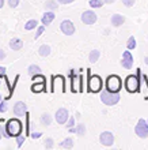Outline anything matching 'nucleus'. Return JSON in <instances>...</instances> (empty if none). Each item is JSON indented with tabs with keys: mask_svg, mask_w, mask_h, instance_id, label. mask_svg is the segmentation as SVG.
<instances>
[{
	"mask_svg": "<svg viewBox=\"0 0 148 150\" xmlns=\"http://www.w3.org/2000/svg\"><path fill=\"white\" fill-rule=\"evenodd\" d=\"M4 6V0H0V8H3Z\"/></svg>",
	"mask_w": 148,
	"mask_h": 150,
	"instance_id": "nucleus-44",
	"label": "nucleus"
},
{
	"mask_svg": "<svg viewBox=\"0 0 148 150\" xmlns=\"http://www.w3.org/2000/svg\"><path fill=\"white\" fill-rule=\"evenodd\" d=\"M110 22H112V26L114 28H120L125 23V16L121 15V14H113L112 18H110Z\"/></svg>",
	"mask_w": 148,
	"mask_h": 150,
	"instance_id": "nucleus-15",
	"label": "nucleus"
},
{
	"mask_svg": "<svg viewBox=\"0 0 148 150\" xmlns=\"http://www.w3.org/2000/svg\"><path fill=\"white\" fill-rule=\"evenodd\" d=\"M88 4L91 8H101L102 6L105 4V1H103V0H90Z\"/></svg>",
	"mask_w": 148,
	"mask_h": 150,
	"instance_id": "nucleus-27",
	"label": "nucleus"
},
{
	"mask_svg": "<svg viewBox=\"0 0 148 150\" xmlns=\"http://www.w3.org/2000/svg\"><path fill=\"white\" fill-rule=\"evenodd\" d=\"M55 119L59 124H67L68 119H69V112H68V109H67V108H59V109L56 111Z\"/></svg>",
	"mask_w": 148,
	"mask_h": 150,
	"instance_id": "nucleus-9",
	"label": "nucleus"
},
{
	"mask_svg": "<svg viewBox=\"0 0 148 150\" xmlns=\"http://www.w3.org/2000/svg\"><path fill=\"white\" fill-rule=\"evenodd\" d=\"M56 15H55V11H46L45 14L42 15V19H41V22H42V25H45V26H49V25L55 21Z\"/></svg>",
	"mask_w": 148,
	"mask_h": 150,
	"instance_id": "nucleus-16",
	"label": "nucleus"
},
{
	"mask_svg": "<svg viewBox=\"0 0 148 150\" xmlns=\"http://www.w3.org/2000/svg\"><path fill=\"white\" fill-rule=\"evenodd\" d=\"M83 76L82 75H76L75 71H71V90L72 93H82L83 91Z\"/></svg>",
	"mask_w": 148,
	"mask_h": 150,
	"instance_id": "nucleus-7",
	"label": "nucleus"
},
{
	"mask_svg": "<svg viewBox=\"0 0 148 150\" xmlns=\"http://www.w3.org/2000/svg\"><path fill=\"white\" fill-rule=\"evenodd\" d=\"M27 72L31 76H33V75H37V74H41V67L37 66V64H31V66H29Z\"/></svg>",
	"mask_w": 148,
	"mask_h": 150,
	"instance_id": "nucleus-24",
	"label": "nucleus"
},
{
	"mask_svg": "<svg viewBox=\"0 0 148 150\" xmlns=\"http://www.w3.org/2000/svg\"><path fill=\"white\" fill-rule=\"evenodd\" d=\"M19 4V0H8V6L10 8H16Z\"/></svg>",
	"mask_w": 148,
	"mask_h": 150,
	"instance_id": "nucleus-37",
	"label": "nucleus"
},
{
	"mask_svg": "<svg viewBox=\"0 0 148 150\" xmlns=\"http://www.w3.org/2000/svg\"><path fill=\"white\" fill-rule=\"evenodd\" d=\"M121 66L125 68V70H130L133 67V56L132 53L128 51H125L122 53V59H121Z\"/></svg>",
	"mask_w": 148,
	"mask_h": 150,
	"instance_id": "nucleus-13",
	"label": "nucleus"
},
{
	"mask_svg": "<svg viewBox=\"0 0 148 150\" xmlns=\"http://www.w3.org/2000/svg\"><path fill=\"white\" fill-rule=\"evenodd\" d=\"M99 57H101V52L98 51V49H94V51L90 52V55H88V62H90V63H97Z\"/></svg>",
	"mask_w": 148,
	"mask_h": 150,
	"instance_id": "nucleus-21",
	"label": "nucleus"
},
{
	"mask_svg": "<svg viewBox=\"0 0 148 150\" xmlns=\"http://www.w3.org/2000/svg\"><path fill=\"white\" fill-rule=\"evenodd\" d=\"M30 89H31L33 93H42V91H46V83L33 82V85H31Z\"/></svg>",
	"mask_w": 148,
	"mask_h": 150,
	"instance_id": "nucleus-17",
	"label": "nucleus"
},
{
	"mask_svg": "<svg viewBox=\"0 0 148 150\" xmlns=\"http://www.w3.org/2000/svg\"><path fill=\"white\" fill-rule=\"evenodd\" d=\"M60 146L64 147V149H71V147H74V139L72 138H65L60 143Z\"/></svg>",
	"mask_w": 148,
	"mask_h": 150,
	"instance_id": "nucleus-26",
	"label": "nucleus"
},
{
	"mask_svg": "<svg viewBox=\"0 0 148 150\" xmlns=\"http://www.w3.org/2000/svg\"><path fill=\"white\" fill-rule=\"evenodd\" d=\"M1 100H3V98H1V94H0V103H1Z\"/></svg>",
	"mask_w": 148,
	"mask_h": 150,
	"instance_id": "nucleus-46",
	"label": "nucleus"
},
{
	"mask_svg": "<svg viewBox=\"0 0 148 150\" xmlns=\"http://www.w3.org/2000/svg\"><path fill=\"white\" fill-rule=\"evenodd\" d=\"M23 47V41L20 38H12L10 41V48H11L12 51H20Z\"/></svg>",
	"mask_w": 148,
	"mask_h": 150,
	"instance_id": "nucleus-18",
	"label": "nucleus"
},
{
	"mask_svg": "<svg viewBox=\"0 0 148 150\" xmlns=\"http://www.w3.org/2000/svg\"><path fill=\"white\" fill-rule=\"evenodd\" d=\"M76 134L80 135V137H83V135L86 134V126H84V124H79V126H76Z\"/></svg>",
	"mask_w": 148,
	"mask_h": 150,
	"instance_id": "nucleus-31",
	"label": "nucleus"
},
{
	"mask_svg": "<svg viewBox=\"0 0 148 150\" xmlns=\"http://www.w3.org/2000/svg\"><path fill=\"white\" fill-rule=\"evenodd\" d=\"M126 47H128L129 51H132V49H135L136 48V38L133 36H130L128 38V42H126Z\"/></svg>",
	"mask_w": 148,
	"mask_h": 150,
	"instance_id": "nucleus-29",
	"label": "nucleus"
},
{
	"mask_svg": "<svg viewBox=\"0 0 148 150\" xmlns=\"http://www.w3.org/2000/svg\"><path fill=\"white\" fill-rule=\"evenodd\" d=\"M30 137L33 139H38V138H41V137H42V132H31Z\"/></svg>",
	"mask_w": 148,
	"mask_h": 150,
	"instance_id": "nucleus-39",
	"label": "nucleus"
},
{
	"mask_svg": "<svg viewBox=\"0 0 148 150\" xmlns=\"http://www.w3.org/2000/svg\"><path fill=\"white\" fill-rule=\"evenodd\" d=\"M91 71L90 68L87 70V91H91V93H99L102 90V86H103V82H102V78L99 75H90Z\"/></svg>",
	"mask_w": 148,
	"mask_h": 150,
	"instance_id": "nucleus-1",
	"label": "nucleus"
},
{
	"mask_svg": "<svg viewBox=\"0 0 148 150\" xmlns=\"http://www.w3.org/2000/svg\"><path fill=\"white\" fill-rule=\"evenodd\" d=\"M122 87V82H121L120 76L117 75H110L109 78L106 79V89L112 93H118Z\"/></svg>",
	"mask_w": 148,
	"mask_h": 150,
	"instance_id": "nucleus-4",
	"label": "nucleus"
},
{
	"mask_svg": "<svg viewBox=\"0 0 148 150\" xmlns=\"http://www.w3.org/2000/svg\"><path fill=\"white\" fill-rule=\"evenodd\" d=\"M14 115L15 116H18V117H20V116H25V115L27 113V105L23 103V101H16L15 104H14Z\"/></svg>",
	"mask_w": 148,
	"mask_h": 150,
	"instance_id": "nucleus-14",
	"label": "nucleus"
},
{
	"mask_svg": "<svg viewBox=\"0 0 148 150\" xmlns=\"http://www.w3.org/2000/svg\"><path fill=\"white\" fill-rule=\"evenodd\" d=\"M139 75H129L125 79V87L129 93H136L139 91V87H140V81H139Z\"/></svg>",
	"mask_w": 148,
	"mask_h": 150,
	"instance_id": "nucleus-6",
	"label": "nucleus"
},
{
	"mask_svg": "<svg viewBox=\"0 0 148 150\" xmlns=\"http://www.w3.org/2000/svg\"><path fill=\"white\" fill-rule=\"evenodd\" d=\"M101 101L105 105H109V107H113L120 101V96L118 93H112L107 89L106 90H101Z\"/></svg>",
	"mask_w": 148,
	"mask_h": 150,
	"instance_id": "nucleus-3",
	"label": "nucleus"
},
{
	"mask_svg": "<svg viewBox=\"0 0 148 150\" xmlns=\"http://www.w3.org/2000/svg\"><path fill=\"white\" fill-rule=\"evenodd\" d=\"M135 3H136V0H122V4L125 7H133Z\"/></svg>",
	"mask_w": 148,
	"mask_h": 150,
	"instance_id": "nucleus-36",
	"label": "nucleus"
},
{
	"mask_svg": "<svg viewBox=\"0 0 148 150\" xmlns=\"http://www.w3.org/2000/svg\"><path fill=\"white\" fill-rule=\"evenodd\" d=\"M25 117H26V126H25V130H26V137L27 135H30L31 132H30V113H26L25 115Z\"/></svg>",
	"mask_w": 148,
	"mask_h": 150,
	"instance_id": "nucleus-30",
	"label": "nucleus"
},
{
	"mask_svg": "<svg viewBox=\"0 0 148 150\" xmlns=\"http://www.w3.org/2000/svg\"><path fill=\"white\" fill-rule=\"evenodd\" d=\"M38 28V21L37 19H29L25 23V30H34Z\"/></svg>",
	"mask_w": 148,
	"mask_h": 150,
	"instance_id": "nucleus-22",
	"label": "nucleus"
},
{
	"mask_svg": "<svg viewBox=\"0 0 148 150\" xmlns=\"http://www.w3.org/2000/svg\"><path fill=\"white\" fill-rule=\"evenodd\" d=\"M57 3H59V1H56V0H46V1H45V10H46V11H56V10L59 8Z\"/></svg>",
	"mask_w": 148,
	"mask_h": 150,
	"instance_id": "nucleus-20",
	"label": "nucleus"
},
{
	"mask_svg": "<svg viewBox=\"0 0 148 150\" xmlns=\"http://www.w3.org/2000/svg\"><path fill=\"white\" fill-rule=\"evenodd\" d=\"M1 137L10 138V135L7 132V128H6V120L4 119H0V139H1Z\"/></svg>",
	"mask_w": 148,
	"mask_h": 150,
	"instance_id": "nucleus-23",
	"label": "nucleus"
},
{
	"mask_svg": "<svg viewBox=\"0 0 148 150\" xmlns=\"http://www.w3.org/2000/svg\"><path fill=\"white\" fill-rule=\"evenodd\" d=\"M72 127H75V117H69L67 122V128H72Z\"/></svg>",
	"mask_w": 148,
	"mask_h": 150,
	"instance_id": "nucleus-38",
	"label": "nucleus"
},
{
	"mask_svg": "<svg viewBox=\"0 0 148 150\" xmlns=\"http://www.w3.org/2000/svg\"><path fill=\"white\" fill-rule=\"evenodd\" d=\"M43 145H45L46 149H52V147L55 146V141H53V138H46L45 142H43Z\"/></svg>",
	"mask_w": 148,
	"mask_h": 150,
	"instance_id": "nucleus-32",
	"label": "nucleus"
},
{
	"mask_svg": "<svg viewBox=\"0 0 148 150\" xmlns=\"http://www.w3.org/2000/svg\"><path fill=\"white\" fill-rule=\"evenodd\" d=\"M144 63L148 66V56H147V57H145V59H144Z\"/></svg>",
	"mask_w": 148,
	"mask_h": 150,
	"instance_id": "nucleus-45",
	"label": "nucleus"
},
{
	"mask_svg": "<svg viewBox=\"0 0 148 150\" xmlns=\"http://www.w3.org/2000/svg\"><path fill=\"white\" fill-rule=\"evenodd\" d=\"M99 142H101L103 146H113L114 135L112 134L110 131H103V132L99 135Z\"/></svg>",
	"mask_w": 148,
	"mask_h": 150,
	"instance_id": "nucleus-12",
	"label": "nucleus"
},
{
	"mask_svg": "<svg viewBox=\"0 0 148 150\" xmlns=\"http://www.w3.org/2000/svg\"><path fill=\"white\" fill-rule=\"evenodd\" d=\"M60 30H61L62 34H65V36H72L75 33V25L72 23L69 19H65L60 23Z\"/></svg>",
	"mask_w": 148,
	"mask_h": 150,
	"instance_id": "nucleus-11",
	"label": "nucleus"
},
{
	"mask_svg": "<svg viewBox=\"0 0 148 150\" xmlns=\"http://www.w3.org/2000/svg\"><path fill=\"white\" fill-rule=\"evenodd\" d=\"M52 93H56V91H61V93H65L67 87H65V78L62 75H56L52 78Z\"/></svg>",
	"mask_w": 148,
	"mask_h": 150,
	"instance_id": "nucleus-5",
	"label": "nucleus"
},
{
	"mask_svg": "<svg viewBox=\"0 0 148 150\" xmlns=\"http://www.w3.org/2000/svg\"><path fill=\"white\" fill-rule=\"evenodd\" d=\"M52 123V116L49 113H42L41 115V124L42 126H51Z\"/></svg>",
	"mask_w": 148,
	"mask_h": 150,
	"instance_id": "nucleus-25",
	"label": "nucleus"
},
{
	"mask_svg": "<svg viewBox=\"0 0 148 150\" xmlns=\"http://www.w3.org/2000/svg\"><path fill=\"white\" fill-rule=\"evenodd\" d=\"M31 81H33V82H39V83H46V78H45L42 74L33 75V76H31Z\"/></svg>",
	"mask_w": 148,
	"mask_h": 150,
	"instance_id": "nucleus-28",
	"label": "nucleus"
},
{
	"mask_svg": "<svg viewBox=\"0 0 148 150\" xmlns=\"http://www.w3.org/2000/svg\"><path fill=\"white\" fill-rule=\"evenodd\" d=\"M43 32H45V25H41V26H38L37 28V32H35V36H34V38L37 40L41 34H43Z\"/></svg>",
	"mask_w": 148,
	"mask_h": 150,
	"instance_id": "nucleus-34",
	"label": "nucleus"
},
{
	"mask_svg": "<svg viewBox=\"0 0 148 150\" xmlns=\"http://www.w3.org/2000/svg\"><path fill=\"white\" fill-rule=\"evenodd\" d=\"M103 1H105L106 4H113L114 1H116V0H103Z\"/></svg>",
	"mask_w": 148,
	"mask_h": 150,
	"instance_id": "nucleus-43",
	"label": "nucleus"
},
{
	"mask_svg": "<svg viewBox=\"0 0 148 150\" xmlns=\"http://www.w3.org/2000/svg\"><path fill=\"white\" fill-rule=\"evenodd\" d=\"M6 71H7V70H6V67H4V66H0V76L6 75Z\"/></svg>",
	"mask_w": 148,
	"mask_h": 150,
	"instance_id": "nucleus-42",
	"label": "nucleus"
},
{
	"mask_svg": "<svg viewBox=\"0 0 148 150\" xmlns=\"http://www.w3.org/2000/svg\"><path fill=\"white\" fill-rule=\"evenodd\" d=\"M25 139H26V135H18L16 137V146L18 147H22V145H23V142H25Z\"/></svg>",
	"mask_w": 148,
	"mask_h": 150,
	"instance_id": "nucleus-33",
	"label": "nucleus"
},
{
	"mask_svg": "<svg viewBox=\"0 0 148 150\" xmlns=\"http://www.w3.org/2000/svg\"><path fill=\"white\" fill-rule=\"evenodd\" d=\"M6 128H7V132L10 135V138L11 137L16 138L18 135L22 134V123H20L19 119H10L6 123Z\"/></svg>",
	"mask_w": 148,
	"mask_h": 150,
	"instance_id": "nucleus-2",
	"label": "nucleus"
},
{
	"mask_svg": "<svg viewBox=\"0 0 148 150\" xmlns=\"http://www.w3.org/2000/svg\"><path fill=\"white\" fill-rule=\"evenodd\" d=\"M80 19H82V22L84 25H94L95 22H97L98 16H97V14H95L93 10H87V11H84L82 14Z\"/></svg>",
	"mask_w": 148,
	"mask_h": 150,
	"instance_id": "nucleus-10",
	"label": "nucleus"
},
{
	"mask_svg": "<svg viewBox=\"0 0 148 150\" xmlns=\"http://www.w3.org/2000/svg\"><path fill=\"white\" fill-rule=\"evenodd\" d=\"M8 109V105H7V100H1V103H0V113H4V112H7Z\"/></svg>",
	"mask_w": 148,
	"mask_h": 150,
	"instance_id": "nucleus-35",
	"label": "nucleus"
},
{
	"mask_svg": "<svg viewBox=\"0 0 148 150\" xmlns=\"http://www.w3.org/2000/svg\"><path fill=\"white\" fill-rule=\"evenodd\" d=\"M6 56H7V55H6V52H4L3 49L0 48V62H1V60H4V59H6Z\"/></svg>",
	"mask_w": 148,
	"mask_h": 150,
	"instance_id": "nucleus-41",
	"label": "nucleus"
},
{
	"mask_svg": "<svg viewBox=\"0 0 148 150\" xmlns=\"http://www.w3.org/2000/svg\"><path fill=\"white\" fill-rule=\"evenodd\" d=\"M135 132L139 138H148V122H145L144 119H139V122L135 127Z\"/></svg>",
	"mask_w": 148,
	"mask_h": 150,
	"instance_id": "nucleus-8",
	"label": "nucleus"
},
{
	"mask_svg": "<svg viewBox=\"0 0 148 150\" xmlns=\"http://www.w3.org/2000/svg\"><path fill=\"white\" fill-rule=\"evenodd\" d=\"M51 47L49 45H46V44H43V45H41V47L38 48V55L41 56V57H46V56L51 55Z\"/></svg>",
	"mask_w": 148,
	"mask_h": 150,
	"instance_id": "nucleus-19",
	"label": "nucleus"
},
{
	"mask_svg": "<svg viewBox=\"0 0 148 150\" xmlns=\"http://www.w3.org/2000/svg\"><path fill=\"white\" fill-rule=\"evenodd\" d=\"M59 1V4H71V3H74L75 0H57Z\"/></svg>",
	"mask_w": 148,
	"mask_h": 150,
	"instance_id": "nucleus-40",
	"label": "nucleus"
}]
</instances>
